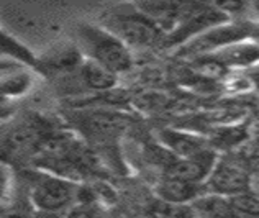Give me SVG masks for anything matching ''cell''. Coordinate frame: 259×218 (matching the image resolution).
Instances as JSON below:
<instances>
[{
  "label": "cell",
  "instance_id": "6da1fadb",
  "mask_svg": "<svg viewBox=\"0 0 259 218\" xmlns=\"http://www.w3.org/2000/svg\"><path fill=\"white\" fill-rule=\"evenodd\" d=\"M25 190L36 212H67L72 210L79 195L76 182L46 171H35L26 176Z\"/></svg>",
  "mask_w": 259,
  "mask_h": 218
},
{
  "label": "cell",
  "instance_id": "7a4b0ae2",
  "mask_svg": "<svg viewBox=\"0 0 259 218\" xmlns=\"http://www.w3.org/2000/svg\"><path fill=\"white\" fill-rule=\"evenodd\" d=\"M79 39L87 59L107 67L117 76L126 72L133 64L130 48L104 26L82 25L79 28Z\"/></svg>",
  "mask_w": 259,
  "mask_h": 218
},
{
  "label": "cell",
  "instance_id": "3957f363",
  "mask_svg": "<svg viewBox=\"0 0 259 218\" xmlns=\"http://www.w3.org/2000/svg\"><path fill=\"white\" fill-rule=\"evenodd\" d=\"M105 30L123 41L128 48L151 46L161 36V31L149 20L136 10L110 13L105 22Z\"/></svg>",
  "mask_w": 259,
  "mask_h": 218
},
{
  "label": "cell",
  "instance_id": "277c9868",
  "mask_svg": "<svg viewBox=\"0 0 259 218\" xmlns=\"http://www.w3.org/2000/svg\"><path fill=\"white\" fill-rule=\"evenodd\" d=\"M249 35V23H222L213 28L200 33L190 41L181 46V53L186 56H210L215 54L225 46L233 45L243 39H248Z\"/></svg>",
  "mask_w": 259,
  "mask_h": 218
},
{
  "label": "cell",
  "instance_id": "5b68a950",
  "mask_svg": "<svg viewBox=\"0 0 259 218\" xmlns=\"http://www.w3.org/2000/svg\"><path fill=\"white\" fill-rule=\"evenodd\" d=\"M205 194H213L231 199L251 190V174L248 167L238 161L218 159L203 184Z\"/></svg>",
  "mask_w": 259,
  "mask_h": 218
},
{
  "label": "cell",
  "instance_id": "8992f818",
  "mask_svg": "<svg viewBox=\"0 0 259 218\" xmlns=\"http://www.w3.org/2000/svg\"><path fill=\"white\" fill-rule=\"evenodd\" d=\"M136 10L143 13L161 35L169 36L172 31L179 28V25L194 10L195 4L189 2H140L135 4Z\"/></svg>",
  "mask_w": 259,
  "mask_h": 218
},
{
  "label": "cell",
  "instance_id": "52a82bcc",
  "mask_svg": "<svg viewBox=\"0 0 259 218\" xmlns=\"http://www.w3.org/2000/svg\"><path fill=\"white\" fill-rule=\"evenodd\" d=\"M217 154L212 148L205 149L200 154L192 156V158L186 159H174L166 169V177H172V179H179L190 184H200L203 186L208 179L210 172H212L213 166L217 164Z\"/></svg>",
  "mask_w": 259,
  "mask_h": 218
},
{
  "label": "cell",
  "instance_id": "ba28073f",
  "mask_svg": "<svg viewBox=\"0 0 259 218\" xmlns=\"http://www.w3.org/2000/svg\"><path fill=\"white\" fill-rule=\"evenodd\" d=\"M159 141L177 159L192 158V156L200 154L202 151L210 148L202 136L177 130H161Z\"/></svg>",
  "mask_w": 259,
  "mask_h": 218
},
{
  "label": "cell",
  "instance_id": "9c48e42d",
  "mask_svg": "<svg viewBox=\"0 0 259 218\" xmlns=\"http://www.w3.org/2000/svg\"><path fill=\"white\" fill-rule=\"evenodd\" d=\"M213 56L218 63H222L225 69H244V67H253L259 64V45L251 39H243L233 45L225 46Z\"/></svg>",
  "mask_w": 259,
  "mask_h": 218
},
{
  "label": "cell",
  "instance_id": "30bf717a",
  "mask_svg": "<svg viewBox=\"0 0 259 218\" xmlns=\"http://www.w3.org/2000/svg\"><path fill=\"white\" fill-rule=\"evenodd\" d=\"M203 194H205V187L200 186V184L184 182L166 176L158 186L159 200L171 203H194Z\"/></svg>",
  "mask_w": 259,
  "mask_h": 218
},
{
  "label": "cell",
  "instance_id": "8fae6325",
  "mask_svg": "<svg viewBox=\"0 0 259 218\" xmlns=\"http://www.w3.org/2000/svg\"><path fill=\"white\" fill-rule=\"evenodd\" d=\"M79 79L85 84L87 89L95 92L112 91L117 85V74L91 59L82 61V64L79 67Z\"/></svg>",
  "mask_w": 259,
  "mask_h": 218
},
{
  "label": "cell",
  "instance_id": "7c38bea8",
  "mask_svg": "<svg viewBox=\"0 0 259 218\" xmlns=\"http://www.w3.org/2000/svg\"><path fill=\"white\" fill-rule=\"evenodd\" d=\"M126 118L115 113H94L82 120V130L97 138H112L126 128Z\"/></svg>",
  "mask_w": 259,
  "mask_h": 218
},
{
  "label": "cell",
  "instance_id": "4fadbf2b",
  "mask_svg": "<svg viewBox=\"0 0 259 218\" xmlns=\"http://www.w3.org/2000/svg\"><path fill=\"white\" fill-rule=\"evenodd\" d=\"M192 207L197 213V218H236L230 199L213 194H203L197 199Z\"/></svg>",
  "mask_w": 259,
  "mask_h": 218
},
{
  "label": "cell",
  "instance_id": "5bb4252c",
  "mask_svg": "<svg viewBox=\"0 0 259 218\" xmlns=\"http://www.w3.org/2000/svg\"><path fill=\"white\" fill-rule=\"evenodd\" d=\"M36 213L26 190L23 194H12L9 200L0 203V218H33Z\"/></svg>",
  "mask_w": 259,
  "mask_h": 218
},
{
  "label": "cell",
  "instance_id": "9a60e30c",
  "mask_svg": "<svg viewBox=\"0 0 259 218\" xmlns=\"http://www.w3.org/2000/svg\"><path fill=\"white\" fill-rule=\"evenodd\" d=\"M236 218H259V194L244 192L230 199Z\"/></svg>",
  "mask_w": 259,
  "mask_h": 218
},
{
  "label": "cell",
  "instance_id": "2e32d148",
  "mask_svg": "<svg viewBox=\"0 0 259 218\" xmlns=\"http://www.w3.org/2000/svg\"><path fill=\"white\" fill-rule=\"evenodd\" d=\"M151 215L159 218H197L192 203H171L158 200L151 207Z\"/></svg>",
  "mask_w": 259,
  "mask_h": 218
},
{
  "label": "cell",
  "instance_id": "e0dca14e",
  "mask_svg": "<svg viewBox=\"0 0 259 218\" xmlns=\"http://www.w3.org/2000/svg\"><path fill=\"white\" fill-rule=\"evenodd\" d=\"M0 53L9 54V56L23 61V63H33V58L28 53V50H25V48L22 45H18L15 39L9 38L4 31H0Z\"/></svg>",
  "mask_w": 259,
  "mask_h": 218
},
{
  "label": "cell",
  "instance_id": "ac0fdd59",
  "mask_svg": "<svg viewBox=\"0 0 259 218\" xmlns=\"http://www.w3.org/2000/svg\"><path fill=\"white\" fill-rule=\"evenodd\" d=\"M13 194V174L10 167L0 161V203L9 200Z\"/></svg>",
  "mask_w": 259,
  "mask_h": 218
},
{
  "label": "cell",
  "instance_id": "d6986e66",
  "mask_svg": "<svg viewBox=\"0 0 259 218\" xmlns=\"http://www.w3.org/2000/svg\"><path fill=\"white\" fill-rule=\"evenodd\" d=\"M33 218H80L74 210L67 212H36Z\"/></svg>",
  "mask_w": 259,
  "mask_h": 218
},
{
  "label": "cell",
  "instance_id": "ffe728a7",
  "mask_svg": "<svg viewBox=\"0 0 259 218\" xmlns=\"http://www.w3.org/2000/svg\"><path fill=\"white\" fill-rule=\"evenodd\" d=\"M248 39H251V41H254L256 45H259V20H257V22H251L249 23Z\"/></svg>",
  "mask_w": 259,
  "mask_h": 218
},
{
  "label": "cell",
  "instance_id": "44dd1931",
  "mask_svg": "<svg viewBox=\"0 0 259 218\" xmlns=\"http://www.w3.org/2000/svg\"><path fill=\"white\" fill-rule=\"evenodd\" d=\"M148 218H159V216H156V215H151V213H149V216Z\"/></svg>",
  "mask_w": 259,
  "mask_h": 218
}]
</instances>
